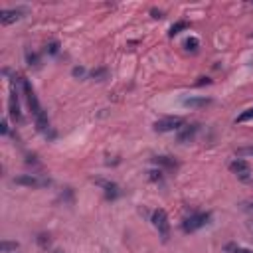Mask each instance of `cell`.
<instances>
[{
    "label": "cell",
    "mask_w": 253,
    "mask_h": 253,
    "mask_svg": "<svg viewBox=\"0 0 253 253\" xmlns=\"http://www.w3.org/2000/svg\"><path fill=\"white\" fill-rule=\"evenodd\" d=\"M26 16V8H4L0 12V24L2 26H10L18 20H22Z\"/></svg>",
    "instance_id": "obj_7"
},
{
    "label": "cell",
    "mask_w": 253,
    "mask_h": 253,
    "mask_svg": "<svg viewBox=\"0 0 253 253\" xmlns=\"http://www.w3.org/2000/svg\"><path fill=\"white\" fill-rule=\"evenodd\" d=\"M247 121H253V107L245 109V111L235 119V123H247Z\"/></svg>",
    "instance_id": "obj_14"
},
{
    "label": "cell",
    "mask_w": 253,
    "mask_h": 253,
    "mask_svg": "<svg viewBox=\"0 0 253 253\" xmlns=\"http://www.w3.org/2000/svg\"><path fill=\"white\" fill-rule=\"evenodd\" d=\"M239 154H253V146H251V148H241Z\"/></svg>",
    "instance_id": "obj_22"
},
{
    "label": "cell",
    "mask_w": 253,
    "mask_h": 253,
    "mask_svg": "<svg viewBox=\"0 0 253 253\" xmlns=\"http://www.w3.org/2000/svg\"><path fill=\"white\" fill-rule=\"evenodd\" d=\"M184 125H186V121L182 117H164V119H158L154 123V130L156 132H170V130H180Z\"/></svg>",
    "instance_id": "obj_4"
},
{
    "label": "cell",
    "mask_w": 253,
    "mask_h": 253,
    "mask_svg": "<svg viewBox=\"0 0 253 253\" xmlns=\"http://www.w3.org/2000/svg\"><path fill=\"white\" fill-rule=\"evenodd\" d=\"M14 184L26 186V188H43L49 184V180L43 176H38V174H20L14 178Z\"/></svg>",
    "instance_id": "obj_6"
},
{
    "label": "cell",
    "mask_w": 253,
    "mask_h": 253,
    "mask_svg": "<svg viewBox=\"0 0 253 253\" xmlns=\"http://www.w3.org/2000/svg\"><path fill=\"white\" fill-rule=\"evenodd\" d=\"M223 251L225 253H253V249H247V247H243L239 243H225Z\"/></svg>",
    "instance_id": "obj_12"
},
{
    "label": "cell",
    "mask_w": 253,
    "mask_h": 253,
    "mask_svg": "<svg viewBox=\"0 0 253 253\" xmlns=\"http://www.w3.org/2000/svg\"><path fill=\"white\" fill-rule=\"evenodd\" d=\"M198 132V125H184L180 130H178V140L180 142H188L194 138V134Z\"/></svg>",
    "instance_id": "obj_10"
},
{
    "label": "cell",
    "mask_w": 253,
    "mask_h": 253,
    "mask_svg": "<svg viewBox=\"0 0 253 253\" xmlns=\"http://www.w3.org/2000/svg\"><path fill=\"white\" fill-rule=\"evenodd\" d=\"M8 111H10V117H12L16 123H20V121H22V111H20V103H18V91H16L14 83H12V87H10V101H8Z\"/></svg>",
    "instance_id": "obj_8"
},
{
    "label": "cell",
    "mask_w": 253,
    "mask_h": 253,
    "mask_svg": "<svg viewBox=\"0 0 253 253\" xmlns=\"http://www.w3.org/2000/svg\"><path fill=\"white\" fill-rule=\"evenodd\" d=\"M97 184L99 186H103L105 188V196H107V200H115L121 192H119V186L115 184V182H105V180H97Z\"/></svg>",
    "instance_id": "obj_11"
},
{
    "label": "cell",
    "mask_w": 253,
    "mask_h": 253,
    "mask_svg": "<svg viewBox=\"0 0 253 253\" xmlns=\"http://www.w3.org/2000/svg\"><path fill=\"white\" fill-rule=\"evenodd\" d=\"M83 73H85V69H83V67H75V69H73V75H75V77H81Z\"/></svg>",
    "instance_id": "obj_21"
},
{
    "label": "cell",
    "mask_w": 253,
    "mask_h": 253,
    "mask_svg": "<svg viewBox=\"0 0 253 253\" xmlns=\"http://www.w3.org/2000/svg\"><path fill=\"white\" fill-rule=\"evenodd\" d=\"M57 49H59V43H57V42H51V43L47 45V51H49V53H57Z\"/></svg>",
    "instance_id": "obj_19"
},
{
    "label": "cell",
    "mask_w": 253,
    "mask_h": 253,
    "mask_svg": "<svg viewBox=\"0 0 253 253\" xmlns=\"http://www.w3.org/2000/svg\"><path fill=\"white\" fill-rule=\"evenodd\" d=\"M154 162H156V164H164V166H168V168H176V160H172L170 156H156Z\"/></svg>",
    "instance_id": "obj_13"
},
{
    "label": "cell",
    "mask_w": 253,
    "mask_h": 253,
    "mask_svg": "<svg viewBox=\"0 0 253 253\" xmlns=\"http://www.w3.org/2000/svg\"><path fill=\"white\" fill-rule=\"evenodd\" d=\"M188 28V24L184 22V20H180V22H176L172 28H170V36H176V34H180L182 30H186Z\"/></svg>",
    "instance_id": "obj_16"
},
{
    "label": "cell",
    "mask_w": 253,
    "mask_h": 253,
    "mask_svg": "<svg viewBox=\"0 0 253 253\" xmlns=\"http://www.w3.org/2000/svg\"><path fill=\"white\" fill-rule=\"evenodd\" d=\"M150 221H152V225L156 227V231H158V235L164 239V241H168V237H170V221H168V215H166V211L164 210H154L152 211V215H150Z\"/></svg>",
    "instance_id": "obj_3"
},
{
    "label": "cell",
    "mask_w": 253,
    "mask_h": 253,
    "mask_svg": "<svg viewBox=\"0 0 253 253\" xmlns=\"http://www.w3.org/2000/svg\"><path fill=\"white\" fill-rule=\"evenodd\" d=\"M107 71L105 69H97V71H91V77H105Z\"/></svg>",
    "instance_id": "obj_20"
},
{
    "label": "cell",
    "mask_w": 253,
    "mask_h": 253,
    "mask_svg": "<svg viewBox=\"0 0 253 253\" xmlns=\"http://www.w3.org/2000/svg\"><path fill=\"white\" fill-rule=\"evenodd\" d=\"M16 249H18V243H12V241H4V243H2V251H4V253H10V251L16 253Z\"/></svg>",
    "instance_id": "obj_18"
},
{
    "label": "cell",
    "mask_w": 253,
    "mask_h": 253,
    "mask_svg": "<svg viewBox=\"0 0 253 253\" xmlns=\"http://www.w3.org/2000/svg\"><path fill=\"white\" fill-rule=\"evenodd\" d=\"M241 210H243V211H245V213H247V215L253 219V200L243 202V204H241Z\"/></svg>",
    "instance_id": "obj_17"
},
{
    "label": "cell",
    "mask_w": 253,
    "mask_h": 253,
    "mask_svg": "<svg viewBox=\"0 0 253 253\" xmlns=\"http://www.w3.org/2000/svg\"><path fill=\"white\" fill-rule=\"evenodd\" d=\"M198 45H200V42H198V38H194V36L184 42V47H186L188 51H198Z\"/></svg>",
    "instance_id": "obj_15"
},
{
    "label": "cell",
    "mask_w": 253,
    "mask_h": 253,
    "mask_svg": "<svg viewBox=\"0 0 253 253\" xmlns=\"http://www.w3.org/2000/svg\"><path fill=\"white\" fill-rule=\"evenodd\" d=\"M211 103L210 97H190V99H184L182 105L184 107H190V109H200V107H208Z\"/></svg>",
    "instance_id": "obj_9"
},
{
    "label": "cell",
    "mask_w": 253,
    "mask_h": 253,
    "mask_svg": "<svg viewBox=\"0 0 253 253\" xmlns=\"http://www.w3.org/2000/svg\"><path fill=\"white\" fill-rule=\"evenodd\" d=\"M20 87H22V91H24V95H26V101H28V107H30V111H32V117H34V121H36L38 130L47 136V132H49V119H47L43 107L40 105L36 91L32 89V85H30V81H28L26 77H20Z\"/></svg>",
    "instance_id": "obj_1"
},
{
    "label": "cell",
    "mask_w": 253,
    "mask_h": 253,
    "mask_svg": "<svg viewBox=\"0 0 253 253\" xmlns=\"http://www.w3.org/2000/svg\"><path fill=\"white\" fill-rule=\"evenodd\" d=\"M211 219V213L210 211H198V213H192L190 217H186L182 221V229L184 233H194L198 229H202L204 225H208Z\"/></svg>",
    "instance_id": "obj_2"
},
{
    "label": "cell",
    "mask_w": 253,
    "mask_h": 253,
    "mask_svg": "<svg viewBox=\"0 0 253 253\" xmlns=\"http://www.w3.org/2000/svg\"><path fill=\"white\" fill-rule=\"evenodd\" d=\"M229 170H231L239 180H243V182H249V180L253 178V170H251L249 162H245L243 158L231 160V162H229Z\"/></svg>",
    "instance_id": "obj_5"
}]
</instances>
